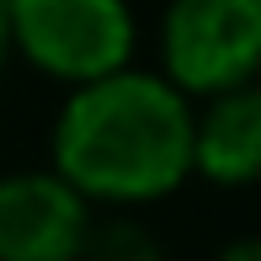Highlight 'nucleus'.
I'll return each instance as SVG.
<instances>
[{
	"mask_svg": "<svg viewBox=\"0 0 261 261\" xmlns=\"http://www.w3.org/2000/svg\"><path fill=\"white\" fill-rule=\"evenodd\" d=\"M54 171L80 197L149 203L192 176V96L149 69H112L64 101Z\"/></svg>",
	"mask_w": 261,
	"mask_h": 261,
	"instance_id": "nucleus-1",
	"label": "nucleus"
},
{
	"mask_svg": "<svg viewBox=\"0 0 261 261\" xmlns=\"http://www.w3.org/2000/svg\"><path fill=\"white\" fill-rule=\"evenodd\" d=\"M0 11L11 48L69 86L112 75L134 54V16L123 0H0Z\"/></svg>",
	"mask_w": 261,
	"mask_h": 261,
	"instance_id": "nucleus-2",
	"label": "nucleus"
},
{
	"mask_svg": "<svg viewBox=\"0 0 261 261\" xmlns=\"http://www.w3.org/2000/svg\"><path fill=\"white\" fill-rule=\"evenodd\" d=\"M165 80L187 96L251 86L261 64V0H176L160 32Z\"/></svg>",
	"mask_w": 261,
	"mask_h": 261,
	"instance_id": "nucleus-3",
	"label": "nucleus"
},
{
	"mask_svg": "<svg viewBox=\"0 0 261 261\" xmlns=\"http://www.w3.org/2000/svg\"><path fill=\"white\" fill-rule=\"evenodd\" d=\"M91 197L59 171H16L0 181V261H75L91 234Z\"/></svg>",
	"mask_w": 261,
	"mask_h": 261,
	"instance_id": "nucleus-4",
	"label": "nucleus"
},
{
	"mask_svg": "<svg viewBox=\"0 0 261 261\" xmlns=\"http://www.w3.org/2000/svg\"><path fill=\"white\" fill-rule=\"evenodd\" d=\"M261 165V96L256 86H234L208 96V112H192V171L219 187L256 181Z\"/></svg>",
	"mask_w": 261,
	"mask_h": 261,
	"instance_id": "nucleus-5",
	"label": "nucleus"
},
{
	"mask_svg": "<svg viewBox=\"0 0 261 261\" xmlns=\"http://www.w3.org/2000/svg\"><path fill=\"white\" fill-rule=\"evenodd\" d=\"M224 261H261V251L251 240H240V245H229V251H224Z\"/></svg>",
	"mask_w": 261,
	"mask_h": 261,
	"instance_id": "nucleus-6",
	"label": "nucleus"
},
{
	"mask_svg": "<svg viewBox=\"0 0 261 261\" xmlns=\"http://www.w3.org/2000/svg\"><path fill=\"white\" fill-rule=\"evenodd\" d=\"M6 48L11 43H6V11H0V64H6Z\"/></svg>",
	"mask_w": 261,
	"mask_h": 261,
	"instance_id": "nucleus-7",
	"label": "nucleus"
}]
</instances>
